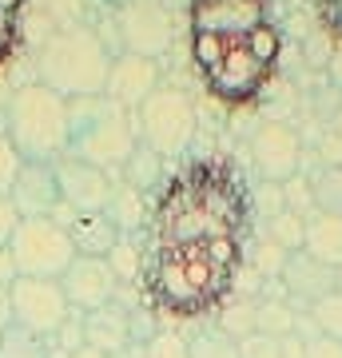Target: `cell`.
I'll use <instances>...</instances> for the list:
<instances>
[{
  "mask_svg": "<svg viewBox=\"0 0 342 358\" xmlns=\"http://www.w3.org/2000/svg\"><path fill=\"white\" fill-rule=\"evenodd\" d=\"M251 187L227 155H199L164 183L140 255L143 307L195 322L227 307L251 243Z\"/></svg>",
  "mask_w": 342,
  "mask_h": 358,
  "instance_id": "cell-1",
  "label": "cell"
},
{
  "mask_svg": "<svg viewBox=\"0 0 342 358\" xmlns=\"http://www.w3.org/2000/svg\"><path fill=\"white\" fill-rule=\"evenodd\" d=\"M191 64L203 88L231 112L255 108L283 56L275 0H191Z\"/></svg>",
  "mask_w": 342,
  "mask_h": 358,
  "instance_id": "cell-2",
  "label": "cell"
},
{
  "mask_svg": "<svg viewBox=\"0 0 342 358\" xmlns=\"http://www.w3.org/2000/svg\"><path fill=\"white\" fill-rule=\"evenodd\" d=\"M4 136L24 164H60L68 152V100L44 84H28L8 96Z\"/></svg>",
  "mask_w": 342,
  "mask_h": 358,
  "instance_id": "cell-3",
  "label": "cell"
},
{
  "mask_svg": "<svg viewBox=\"0 0 342 358\" xmlns=\"http://www.w3.org/2000/svg\"><path fill=\"white\" fill-rule=\"evenodd\" d=\"M36 72L48 92L64 96V100H84L108 84V64H104V52L96 44L92 32L72 28V32H56L44 40V48L36 56Z\"/></svg>",
  "mask_w": 342,
  "mask_h": 358,
  "instance_id": "cell-4",
  "label": "cell"
},
{
  "mask_svg": "<svg viewBox=\"0 0 342 358\" xmlns=\"http://www.w3.org/2000/svg\"><path fill=\"white\" fill-rule=\"evenodd\" d=\"M68 152L80 164L104 167L124 159L127 152V131L120 112H112L104 100L84 96V100H68Z\"/></svg>",
  "mask_w": 342,
  "mask_h": 358,
  "instance_id": "cell-5",
  "label": "cell"
},
{
  "mask_svg": "<svg viewBox=\"0 0 342 358\" xmlns=\"http://www.w3.org/2000/svg\"><path fill=\"white\" fill-rule=\"evenodd\" d=\"M8 255L24 279H56L72 267V239L56 219H20L16 235L8 239Z\"/></svg>",
  "mask_w": 342,
  "mask_h": 358,
  "instance_id": "cell-6",
  "label": "cell"
},
{
  "mask_svg": "<svg viewBox=\"0 0 342 358\" xmlns=\"http://www.w3.org/2000/svg\"><path fill=\"white\" fill-rule=\"evenodd\" d=\"M13 294V322L24 327V331L40 334V338H52L68 322V299H64L60 282L56 279H20L8 287Z\"/></svg>",
  "mask_w": 342,
  "mask_h": 358,
  "instance_id": "cell-7",
  "label": "cell"
},
{
  "mask_svg": "<svg viewBox=\"0 0 342 358\" xmlns=\"http://www.w3.org/2000/svg\"><path fill=\"white\" fill-rule=\"evenodd\" d=\"M60 291L68 299V307L100 310L108 307V299L115 291V275L104 259H72V267L60 275Z\"/></svg>",
  "mask_w": 342,
  "mask_h": 358,
  "instance_id": "cell-8",
  "label": "cell"
},
{
  "mask_svg": "<svg viewBox=\"0 0 342 358\" xmlns=\"http://www.w3.org/2000/svg\"><path fill=\"white\" fill-rule=\"evenodd\" d=\"M20 211V219H52L60 211V183H56V164H24L8 195Z\"/></svg>",
  "mask_w": 342,
  "mask_h": 358,
  "instance_id": "cell-9",
  "label": "cell"
},
{
  "mask_svg": "<svg viewBox=\"0 0 342 358\" xmlns=\"http://www.w3.org/2000/svg\"><path fill=\"white\" fill-rule=\"evenodd\" d=\"M56 183H60V199L72 211H100L108 203V179L100 167L80 164L72 155H64L56 164Z\"/></svg>",
  "mask_w": 342,
  "mask_h": 358,
  "instance_id": "cell-10",
  "label": "cell"
},
{
  "mask_svg": "<svg viewBox=\"0 0 342 358\" xmlns=\"http://www.w3.org/2000/svg\"><path fill=\"white\" fill-rule=\"evenodd\" d=\"M72 211V207H68ZM64 235L72 239V251L76 259H100L115 247V223L100 215V211H72L68 223H60Z\"/></svg>",
  "mask_w": 342,
  "mask_h": 358,
  "instance_id": "cell-11",
  "label": "cell"
},
{
  "mask_svg": "<svg viewBox=\"0 0 342 358\" xmlns=\"http://www.w3.org/2000/svg\"><path fill=\"white\" fill-rule=\"evenodd\" d=\"M84 343L96 346L100 355H120L124 350V322H120V315H112V310H92L88 319H84Z\"/></svg>",
  "mask_w": 342,
  "mask_h": 358,
  "instance_id": "cell-12",
  "label": "cell"
},
{
  "mask_svg": "<svg viewBox=\"0 0 342 358\" xmlns=\"http://www.w3.org/2000/svg\"><path fill=\"white\" fill-rule=\"evenodd\" d=\"M0 358H52V338H40L13 322L8 331H0Z\"/></svg>",
  "mask_w": 342,
  "mask_h": 358,
  "instance_id": "cell-13",
  "label": "cell"
},
{
  "mask_svg": "<svg viewBox=\"0 0 342 358\" xmlns=\"http://www.w3.org/2000/svg\"><path fill=\"white\" fill-rule=\"evenodd\" d=\"M20 171H24V159H20V152L13 148V140L0 131V195H13Z\"/></svg>",
  "mask_w": 342,
  "mask_h": 358,
  "instance_id": "cell-14",
  "label": "cell"
},
{
  "mask_svg": "<svg viewBox=\"0 0 342 358\" xmlns=\"http://www.w3.org/2000/svg\"><path fill=\"white\" fill-rule=\"evenodd\" d=\"M315 16L322 32L330 36V44L342 48V0H315Z\"/></svg>",
  "mask_w": 342,
  "mask_h": 358,
  "instance_id": "cell-15",
  "label": "cell"
},
{
  "mask_svg": "<svg viewBox=\"0 0 342 358\" xmlns=\"http://www.w3.org/2000/svg\"><path fill=\"white\" fill-rule=\"evenodd\" d=\"M140 84H143V72L136 64H120L112 76H108V88H112L115 96H124V100H136Z\"/></svg>",
  "mask_w": 342,
  "mask_h": 358,
  "instance_id": "cell-16",
  "label": "cell"
},
{
  "mask_svg": "<svg viewBox=\"0 0 342 358\" xmlns=\"http://www.w3.org/2000/svg\"><path fill=\"white\" fill-rule=\"evenodd\" d=\"M16 52H20V20L0 13V72L8 68V60H13Z\"/></svg>",
  "mask_w": 342,
  "mask_h": 358,
  "instance_id": "cell-17",
  "label": "cell"
},
{
  "mask_svg": "<svg viewBox=\"0 0 342 358\" xmlns=\"http://www.w3.org/2000/svg\"><path fill=\"white\" fill-rule=\"evenodd\" d=\"M143 358H187V346L179 343L176 334H155L152 346L143 350Z\"/></svg>",
  "mask_w": 342,
  "mask_h": 358,
  "instance_id": "cell-18",
  "label": "cell"
},
{
  "mask_svg": "<svg viewBox=\"0 0 342 358\" xmlns=\"http://www.w3.org/2000/svg\"><path fill=\"white\" fill-rule=\"evenodd\" d=\"M16 227H20V211H16V203L8 195H0V247H8Z\"/></svg>",
  "mask_w": 342,
  "mask_h": 358,
  "instance_id": "cell-19",
  "label": "cell"
},
{
  "mask_svg": "<svg viewBox=\"0 0 342 358\" xmlns=\"http://www.w3.org/2000/svg\"><path fill=\"white\" fill-rule=\"evenodd\" d=\"M191 358H239V355H235V350H227V343H223V338H199Z\"/></svg>",
  "mask_w": 342,
  "mask_h": 358,
  "instance_id": "cell-20",
  "label": "cell"
},
{
  "mask_svg": "<svg viewBox=\"0 0 342 358\" xmlns=\"http://www.w3.org/2000/svg\"><path fill=\"white\" fill-rule=\"evenodd\" d=\"M20 279V271H16L13 255H8V247H0V287H13Z\"/></svg>",
  "mask_w": 342,
  "mask_h": 358,
  "instance_id": "cell-21",
  "label": "cell"
},
{
  "mask_svg": "<svg viewBox=\"0 0 342 358\" xmlns=\"http://www.w3.org/2000/svg\"><path fill=\"white\" fill-rule=\"evenodd\" d=\"M13 327V294L8 287H0V331H8Z\"/></svg>",
  "mask_w": 342,
  "mask_h": 358,
  "instance_id": "cell-22",
  "label": "cell"
},
{
  "mask_svg": "<svg viewBox=\"0 0 342 358\" xmlns=\"http://www.w3.org/2000/svg\"><path fill=\"white\" fill-rule=\"evenodd\" d=\"M20 8H24V0H0V13L13 16V20H20Z\"/></svg>",
  "mask_w": 342,
  "mask_h": 358,
  "instance_id": "cell-23",
  "label": "cell"
},
{
  "mask_svg": "<svg viewBox=\"0 0 342 358\" xmlns=\"http://www.w3.org/2000/svg\"><path fill=\"white\" fill-rule=\"evenodd\" d=\"M68 358H108V355H100L96 346H88V343H84V346H80V350H72V355H68Z\"/></svg>",
  "mask_w": 342,
  "mask_h": 358,
  "instance_id": "cell-24",
  "label": "cell"
}]
</instances>
